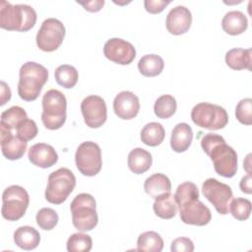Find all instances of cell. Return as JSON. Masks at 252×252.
<instances>
[{"instance_id": "26", "label": "cell", "mask_w": 252, "mask_h": 252, "mask_svg": "<svg viewBox=\"0 0 252 252\" xmlns=\"http://www.w3.org/2000/svg\"><path fill=\"white\" fill-rule=\"evenodd\" d=\"M164 67L163 59L157 54H147L140 58L138 69L145 77H156L159 75Z\"/></svg>"}, {"instance_id": "37", "label": "cell", "mask_w": 252, "mask_h": 252, "mask_svg": "<svg viewBox=\"0 0 252 252\" xmlns=\"http://www.w3.org/2000/svg\"><path fill=\"white\" fill-rule=\"evenodd\" d=\"M170 250L172 252H192L194 251V243L190 238L177 237L171 242Z\"/></svg>"}, {"instance_id": "23", "label": "cell", "mask_w": 252, "mask_h": 252, "mask_svg": "<svg viewBox=\"0 0 252 252\" xmlns=\"http://www.w3.org/2000/svg\"><path fill=\"white\" fill-rule=\"evenodd\" d=\"M225 63L232 70H252V50L251 48H232L225 53Z\"/></svg>"}, {"instance_id": "9", "label": "cell", "mask_w": 252, "mask_h": 252, "mask_svg": "<svg viewBox=\"0 0 252 252\" xmlns=\"http://www.w3.org/2000/svg\"><path fill=\"white\" fill-rule=\"evenodd\" d=\"M75 161L78 170L85 176L96 175L102 166L101 150L92 141L83 142L77 148Z\"/></svg>"}, {"instance_id": "7", "label": "cell", "mask_w": 252, "mask_h": 252, "mask_svg": "<svg viewBox=\"0 0 252 252\" xmlns=\"http://www.w3.org/2000/svg\"><path fill=\"white\" fill-rule=\"evenodd\" d=\"M191 119L201 128L220 130L226 126L228 115L226 110L220 105L209 102H200L192 108Z\"/></svg>"}, {"instance_id": "1", "label": "cell", "mask_w": 252, "mask_h": 252, "mask_svg": "<svg viewBox=\"0 0 252 252\" xmlns=\"http://www.w3.org/2000/svg\"><path fill=\"white\" fill-rule=\"evenodd\" d=\"M203 151L211 158L216 172L223 177H233L237 171V154L218 134L208 133L201 140Z\"/></svg>"}, {"instance_id": "3", "label": "cell", "mask_w": 252, "mask_h": 252, "mask_svg": "<svg viewBox=\"0 0 252 252\" xmlns=\"http://www.w3.org/2000/svg\"><path fill=\"white\" fill-rule=\"evenodd\" d=\"M36 18L35 10L30 5L0 3V27L4 30L28 32L35 25Z\"/></svg>"}, {"instance_id": "18", "label": "cell", "mask_w": 252, "mask_h": 252, "mask_svg": "<svg viewBox=\"0 0 252 252\" xmlns=\"http://www.w3.org/2000/svg\"><path fill=\"white\" fill-rule=\"evenodd\" d=\"M30 161L41 168H48L54 165L58 160V155L54 148L45 143L32 145L28 153Z\"/></svg>"}, {"instance_id": "17", "label": "cell", "mask_w": 252, "mask_h": 252, "mask_svg": "<svg viewBox=\"0 0 252 252\" xmlns=\"http://www.w3.org/2000/svg\"><path fill=\"white\" fill-rule=\"evenodd\" d=\"M113 110L121 119H132L140 110L139 97L132 92L122 91L114 97Z\"/></svg>"}, {"instance_id": "24", "label": "cell", "mask_w": 252, "mask_h": 252, "mask_svg": "<svg viewBox=\"0 0 252 252\" xmlns=\"http://www.w3.org/2000/svg\"><path fill=\"white\" fill-rule=\"evenodd\" d=\"M144 189L150 197L156 199L162 194L170 192L171 182L165 174L155 173L145 180Z\"/></svg>"}, {"instance_id": "19", "label": "cell", "mask_w": 252, "mask_h": 252, "mask_svg": "<svg viewBox=\"0 0 252 252\" xmlns=\"http://www.w3.org/2000/svg\"><path fill=\"white\" fill-rule=\"evenodd\" d=\"M193 140V131L190 125L185 122L174 126L170 137V147L176 153H183L190 147Z\"/></svg>"}, {"instance_id": "38", "label": "cell", "mask_w": 252, "mask_h": 252, "mask_svg": "<svg viewBox=\"0 0 252 252\" xmlns=\"http://www.w3.org/2000/svg\"><path fill=\"white\" fill-rule=\"evenodd\" d=\"M170 3L169 0H145V9L151 14H158Z\"/></svg>"}, {"instance_id": "11", "label": "cell", "mask_w": 252, "mask_h": 252, "mask_svg": "<svg viewBox=\"0 0 252 252\" xmlns=\"http://www.w3.org/2000/svg\"><path fill=\"white\" fill-rule=\"evenodd\" d=\"M181 220L186 224L203 226L212 220L210 209L199 200V194L193 195L177 204Z\"/></svg>"}, {"instance_id": "39", "label": "cell", "mask_w": 252, "mask_h": 252, "mask_svg": "<svg viewBox=\"0 0 252 252\" xmlns=\"http://www.w3.org/2000/svg\"><path fill=\"white\" fill-rule=\"evenodd\" d=\"M78 4L82 5L85 10L89 12H98L104 5V0H93V1H77Z\"/></svg>"}, {"instance_id": "15", "label": "cell", "mask_w": 252, "mask_h": 252, "mask_svg": "<svg viewBox=\"0 0 252 252\" xmlns=\"http://www.w3.org/2000/svg\"><path fill=\"white\" fill-rule=\"evenodd\" d=\"M1 128V151L3 156L10 160L23 158L26 153L28 142L12 133V130L0 125Z\"/></svg>"}, {"instance_id": "4", "label": "cell", "mask_w": 252, "mask_h": 252, "mask_svg": "<svg viewBox=\"0 0 252 252\" xmlns=\"http://www.w3.org/2000/svg\"><path fill=\"white\" fill-rule=\"evenodd\" d=\"M41 121L45 128L57 130L61 128L66 121L67 99L58 90L51 89L42 96Z\"/></svg>"}, {"instance_id": "30", "label": "cell", "mask_w": 252, "mask_h": 252, "mask_svg": "<svg viewBox=\"0 0 252 252\" xmlns=\"http://www.w3.org/2000/svg\"><path fill=\"white\" fill-rule=\"evenodd\" d=\"M28 118L26 110L18 105H14L1 113L0 125L5 126L10 130H16L18 125Z\"/></svg>"}, {"instance_id": "20", "label": "cell", "mask_w": 252, "mask_h": 252, "mask_svg": "<svg viewBox=\"0 0 252 252\" xmlns=\"http://www.w3.org/2000/svg\"><path fill=\"white\" fill-rule=\"evenodd\" d=\"M221 27L226 33L230 35H237L246 31L248 27V20L241 11H229L223 16L221 20Z\"/></svg>"}, {"instance_id": "40", "label": "cell", "mask_w": 252, "mask_h": 252, "mask_svg": "<svg viewBox=\"0 0 252 252\" xmlns=\"http://www.w3.org/2000/svg\"><path fill=\"white\" fill-rule=\"evenodd\" d=\"M252 178H251V173H247L246 175H244L241 180H240V183H239V187H240V190L243 192V193H246V194H251L252 193Z\"/></svg>"}, {"instance_id": "36", "label": "cell", "mask_w": 252, "mask_h": 252, "mask_svg": "<svg viewBox=\"0 0 252 252\" xmlns=\"http://www.w3.org/2000/svg\"><path fill=\"white\" fill-rule=\"evenodd\" d=\"M38 129L36 123L32 119L23 120L16 129V135L25 141H31L36 137Z\"/></svg>"}, {"instance_id": "16", "label": "cell", "mask_w": 252, "mask_h": 252, "mask_svg": "<svg viewBox=\"0 0 252 252\" xmlns=\"http://www.w3.org/2000/svg\"><path fill=\"white\" fill-rule=\"evenodd\" d=\"M192 15L188 8L185 6H175L172 8L165 20V26L167 31L174 35H180L185 33L191 27Z\"/></svg>"}, {"instance_id": "41", "label": "cell", "mask_w": 252, "mask_h": 252, "mask_svg": "<svg viewBox=\"0 0 252 252\" xmlns=\"http://www.w3.org/2000/svg\"><path fill=\"white\" fill-rule=\"evenodd\" d=\"M0 98H1L0 105H4L11 98V90L4 81H1V97Z\"/></svg>"}, {"instance_id": "6", "label": "cell", "mask_w": 252, "mask_h": 252, "mask_svg": "<svg viewBox=\"0 0 252 252\" xmlns=\"http://www.w3.org/2000/svg\"><path fill=\"white\" fill-rule=\"evenodd\" d=\"M76 186V177L67 167H60L48 176L45 189V199L55 205L62 204L67 200Z\"/></svg>"}, {"instance_id": "28", "label": "cell", "mask_w": 252, "mask_h": 252, "mask_svg": "<svg viewBox=\"0 0 252 252\" xmlns=\"http://www.w3.org/2000/svg\"><path fill=\"white\" fill-rule=\"evenodd\" d=\"M163 248V240L156 231H146L139 235L137 240L138 251L160 252Z\"/></svg>"}, {"instance_id": "8", "label": "cell", "mask_w": 252, "mask_h": 252, "mask_svg": "<svg viewBox=\"0 0 252 252\" xmlns=\"http://www.w3.org/2000/svg\"><path fill=\"white\" fill-rule=\"evenodd\" d=\"M30 204L27 190L19 185L7 187L2 194V217L10 221H15L24 217Z\"/></svg>"}, {"instance_id": "25", "label": "cell", "mask_w": 252, "mask_h": 252, "mask_svg": "<svg viewBox=\"0 0 252 252\" xmlns=\"http://www.w3.org/2000/svg\"><path fill=\"white\" fill-rule=\"evenodd\" d=\"M153 210L155 214L160 219H172L175 217L177 212V205L174 200V196L168 192L157 197L153 205Z\"/></svg>"}, {"instance_id": "12", "label": "cell", "mask_w": 252, "mask_h": 252, "mask_svg": "<svg viewBox=\"0 0 252 252\" xmlns=\"http://www.w3.org/2000/svg\"><path fill=\"white\" fill-rule=\"evenodd\" d=\"M202 192L207 200L214 205L219 214H228V206L232 199L230 186L215 178H208L202 185Z\"/></svg>"}, {"instance_id": "13", "label": "cell", "mask_w": 252, "mask_h": 252, "mask_svg": "<svg viewBox=\"0 0 252 252\" xmlns=\"http://www.w3.org/2000/svg\"><path fill=\"white\" fill-rule=\"evenodd\" d=\"M84 121L90 128L102 126L107 118V107L104 99L95 94L89 95L81 102Z\"/></svg>"}, {"instance_id": "29", "label": "cell", "mask_w": 252, "mask_h": 252, "mask_svg": "<svg viewBox=\"0 0 252 252\" xmlns=\"http://www.w3.org/2000/svg\"><path fill=\"white\" fill-rule=\"evenodd\" d=\"M58 85L65 89H72L78 82L79 74L77 69L69 64H63L56 68L54 73Z\"/></svg>"}, {"instance_id": "2", "label": "cell", "mask_w": 252, "mask_h": 252, "mask_svg": "<svg viewBox=\"0 0 252 252\" xmlns=\"http://www.w3.org/2000/svg\"><path fill=\"white\" fill-rule=\"evenodd\" d=\"M19 75V96L26 101L35 100L48 80L47 69L39 63L29 61L22 65Z\"/></svg>"}, {"instance_id": "22", "label": "cell", "mask_w": 252, "mask_h": 252, "mask_svg": "<svg viewBox=\"0 0 252 252\" xmlns=\"http://www.w3.org/2000/svg\"><path fill=\"white\" fill-rule=\"evenodd\" d=\"M128 167L135 174H142L150 169L153 163V158L150 152L135 148L128 155Z\"/></svg>"}, {"instance_id": "10", "label": "cell", "mask_w": 252, "mask_h": 252, "mask_svg": "<svg viewBox=\"0 0 252 252\" xmlns=\"http://www.w3.org/2000/svg\"><path fill=\"white\" fill-rule=\"evenodd\" d=\"M65 37V27L61 21L55 18L44 20L36 33V45L45 52L56 50Z\"/></svg>"}, {"instance_id": "34", "label": "cell", "mask_w": 252, "mask_h": 252, "mask_svg": "<svg viewBox=\"0 0 252 252\" xmlns=\"http://www.w3.org/2000/svg\"><path fill=\"white\" fill-rule=\"evenodd\" d=\"M36 223L43 230H51L58 222V215L51 208L40 209L35 217Z\"/></svg>"}, {"instance_id": "31", "label": "cell", "mask_w": 252, "mask_h": 252, "mask_svg": "<svg viewBox=\"0 0 252 252\" xmlns=\"http://www.w3.org/2000/svg\"><path fill=\"white\" fill-rule=\"evenodd\" d=\"M177 108L175 98L170 94H162L155 101V114L160 119H167L171 117Z\"/></svg>"}, {"instance_id": "21", "label": "cell", "mask_w": 252, "mask_h": 252, "mask_svg": "<svg viewBox=\"0 0 252 252\" xmlns=\"http://www.w3.org/2000/svg\"><path fill=\"white\" fill-rule=\"evenodd\" d=\"M14 241L18 247L24 250L35 249L40 241L39 232L32 226L24 225L14 232Z\"/></svg>"}, {"instance_id": "14", "label": "cell", "mask_w": 252, "mask_h": 252, "mask_svg": "<svg viewBox=\"0 0 252 252\" xmlns=\"http://www.w3.org/2000/svg\"><path fill=\"white\" fill-rule=\"evenodd\" d=\"M103 54L114 63L128 65L135 59L136 49L131 42L119 37H112L104 43Z\"/></svg>"}, {"instance_id": "32", "label": "cell", "mask_w": 252, "mask_h": 252, "mask_svg": "<svg viewBox=\"0 0 252 252\" xmlns=\"http://www.w3.org/2000/svg\"><path fill=\"white\" fill-rule=\"evenodd\" d=\"M67 250L69 252H89L93 246L92 237L89 234L76 232L69 236L67 240Z\"/></svg>"}, {"instance_id": "42", "label": "cell", "mask_w": 252, "mask_h": 252, "mask_svg": "<svg viewBox=\"0 0 252 252\" xmlns=\"http://www.w3.org/2000/svg\"><path fill=\"white\" fill-rule=\"evenodd\" d=\"M250 157H251V155L249 154V155H247V157H246V159H245V161L243 162V166H244V168L246 169V171H247V173H250Z\"/></svg>"}, {"instance_id": "5", "label": "cell", "mask_w": 252, "mask_h": 252, "mask_svg": "<svg viewBox=\"0 0 252 252\" xmlns=\"http://www.w3.org/2000/svg\"><path fill=\"white\" fill-rule=\"evenodd\" d=\"M94 198L88 193L78 194L70 205L73 225L79 231L94 229L98 221Z\"/></svg>"}, {"instance_id": "35", "label": "cell", "mask_w": 252, "mask_h": 252, "mask_svg": "<svg viewBox=\"0 0 252 252\" xmlns=\"http://www.w3.org/2000/svg\"><path fill=\"white\" fill-rule=\"evenodd\" d=\"M235 116L236 119L244 125L252 124V99L250 97L243 98L237 103Z\"/></svg>"}, {"instance_id": "27", "label": "cell", "mask_w": 252, "mask_h": 252, "mask_svg": "<svg viewBox=\"0 0 252 252\" xmlns=\"http://www.w3.org/2000/svg\"><path fill=\"white\" fill-rule=\"evenodd\" d=\"M165 137V130L160 123L150 122L147 123L141 130L142 142L150 147H157L160 145Z\"/></svg>"}, {"instance_id": "33", "label": "cell", "mask_w": 252, "mask_h": 252, "mask_svg": "<svg viewBox=\"0 0 252 252\" xmlns=\"http://www.w3.org/2000/svg\"><path fill=\"white\" fill-rule=\"evenodd\" d=\"M228 211L238 220H246L251 214V202L246 198H235L229 203Z\"/></svg>"}]
</instances>
